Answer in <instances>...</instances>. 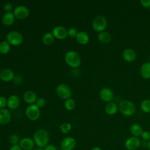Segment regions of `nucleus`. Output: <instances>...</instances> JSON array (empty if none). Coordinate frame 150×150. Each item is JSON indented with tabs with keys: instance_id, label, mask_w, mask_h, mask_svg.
Returning <instances> with one entry per match:
<instances>
[{
	"instance_id": "3",
	"label": "nucleus",
	"mask_w": 150,
	"mask_h": 150,
	"mask_svg": "<svg viewBox=\"0 0 150 150\" xmlns=\"http://www.w3.org/2000/svg\"><path fill=\"white\" fill-rule=\"evenodd\" d=\"M64 60L67 64L72 68H77L81 64L80 57L75 51L67 52L65 54Z\"/></svg>"
},
{
	"instance_id": "34",
	"label": "nucleus",
	"mask_w": 150,
	"mask_h": 150,
	"mask_svg": "<svg viewBox=\"0 0 150 150\" xmlns=\"http://www.w3.org/2000/svg\"><path fill=\"white\" fill-rule=\"evenodd\" d=\"M7 105V99L4 96H0V109L5 108Z\"/></svg>"
},
{
	"instance_id": "42",
	"label": "nucleus",
	"mask_w": 150,
	"mask_h": 150,
	"mask_svg": "<svg viewBox=\"0 0 150 150\" xmlns=\"http://www.w3.org/2000/svg\"><path fill=\"white\" fill-rule=\"evenodd\" d=\"M36 150H44V148H37Z\"/></svg>"
},
{
	"instance_id": "29",
	"label": "nucleus",
	"mask_w": 150,
	"mask_h": 150,
	"mask_svg": "<svg viewBox=\"0 0 150 150\" xmlns=\"http://www.w3.org/2000/svg\"><path fill=\"white\" fill-rule=\"evenodd\" d=\"M72 125L69 122H64L60 126V129L61 132L64 134H68L71 129Z\"/></svg>"
},
{
	"instance_id": "38",
	"label": "nucleus",
	"mask_w": 150,
	"mask_h": 150,
	"mask_svg": "<svg viewBox=\"0 0 150 150\" xmlns=\"http://www.w3.org/2000/svg\"><path fill=\"white\" fill-rule=\"evenodd\" d=\"M9 150H23L21 146L19 145V144L18 145H12Z\"/></svg>"
},
{
	"instance_id": "7",
	"label": "nucleus",
	"mask_w": 150,
	"mask_h": 150,
	"mask_svg": "<svg viewBox=\"0 0 150 150\" xmlns=\"http://www.w3.org/2000/svg\"><path fill=\"white\" fill-rule=\"evenodd\" d=\"M25 114L28 118L32 121L38 120L40 116V108L36 104H30L25 110Z\"/></svg>"
},
{
	"instance_id": "21",
	"label": "nucleus",
	"mask_w": 150,
	"mask_h": 150,
	"mask_svg": "<svg viewBox=\"0 0 150 150\" xmlns=\"http://www.w3.org/2000/svg\"><path fill=\"white\" fill-rule=\"evenodd\" d=\"M77 42L82 45H86L89 42V36L84 31L78 32V33L76 37Z\"/></svg>"
},
{
	"instance_id": "6",
	"label": "nucleus",
	"mask_w": 150,
	"mask_h": 150,
	"mask_svg": "<svg viewBox=\"0 0 150 150\" xmlns=\"http://www.w3.org/2000/svg\"><path fill=\"white\" fill-rule=\"evenodd\" d=\"M56 94L60 98L63 100H67L70 98L72 91L67 84L62 83L58 85L56 88Z\"/></svg>"
},
{
	"instance_id": "17",
	"label": "nucleus",
	"mask_w": 150,
	"mask_h": 150,
	"mask_svg": "<svg viewBox=\"0 0 150 150\" xmlns=\"http://www.w3.org/2000/svg\"><path fill=\"white\" fill-rule=\"evenodd\" d=\"M20 98L16 95H11L7 99V106L11 110H16L19 105Z\"/></svg>"
},
{
	"instance_id": "31",
	"label": "nucleus",
	"mask_w": 150,
	"mask_h": 150,
	"mask_svg": "<svg viewBox=\"0 0 150 150\" xmlns=\"http://www.w3.org/2000/svg\"><path fill=\"white\" fill-rule=\"evenodd\" d=\"M67 33L68 36L70 38H76L78 33V32L76 28H70L69 29V30H67Z\"/></svg>"
},
{
	"instance_id": "30",
	"label": "nucleus",
	"mask_w": 150,
	"mask_h": 150,
	"mask_svg": "<svg viewBox=\"0 0 150 150\" xmlns=\"http://www.w3.org/2000/svg\"><path fill=\"white\" fill-rule=\"evenodd\" d=\"M19 137L16 134H12L9 137V142L11 144V146L19 144Z\"/></svg>"
},
{
	"instance_id": "13",
	"label": "nucleus",
	"mask_w": 150,
	"mask_h": 150,
	"mask_svg": "<svg viewBox=\"0 0 150 150\" xmlns=\"http://www.w3.org/2000/svg\"><path fill=\"white\" fill-rule=\"evenodd\" d=\"M33 139L30 137H23L20 139L19 145L23 150H32L35 146Z\"/></svg>"
},
{
	"instance_id": "14",
	"label": "nucleus",
	"mask_w": 150,
	"mask_h": 150,
	"mask_svg": "<svg viewBox=\"0 0 150 150\" xmlns=\"http://www.w3.org/2000/svg\"><path fill=\"white\" fill-rule=\"evenodd\" d=\"M15 78L13 71L9 69H4L0 71V79L5 82H9Z\"/></svg>"
},
{
	"instance_id": "18",
	"label": "nucleus",
	"mask_w": 150,
	"mask_h": 150,
	"mask_svg": "<svg viewBox=\"0 0 150 150\" xmlns=\"http://www.w3.org/2000/svg\"><path fill=\"white\" fill-rule=\"evenodd\" d=\"M24 101L28 104H33L36 103L38 98L36 93L32 91H26L23 96Z\"/></svg>"
},
{
	"instance_id": "1",
	"label": "nucleus",
	"mask_w": 150,
	"mask_h": 150,
	"mask_svg": "<svg viewBox=\"0 0 150 150\" xmlns=\"http://www.w3.org/2000/svg\"><path fill=\"white\" fill-rule=\"evenodd\" d=\"M33 139L37 146L43 148L49 144V134L46 129H39L35 132Z\"/></svg>"
},
{
	"instance_id": "39",
	"label": "nucleus",
	"mask_w": 150,
	"mask_h": 150,
	"mask_svg": "<svg viewBox=\"0 0 150 150\" xmlns=\"http://www.w3.org/2000/svg\"><path fill=\"white\" fill-rule=\"evenodd\" d=\"M15 83L17 84H19L22 82V78L19 76H17L16 77H15L14 78Z\"/></svg>"
},
{
	"instance_id": "12",
	"label": "nucleus",
	"mask_w": 150,
	"mask_h": 150,
	"mask_svg": "<svg viewBox=\"0 0 150 150\" xmlns=\"http://www.w3.org/2000/svg\"><path fill=\"white\" fill-rule=\"evenodd\" d=\"M99 96L101 100L107 103L111 102L114 98V94L112 91L108 87H104L100 91Z\"/></svg>"
},
{
	"instance_id": "41",
	"label": "nucleus",
	"mask_w": 150,
	"mask_h": 150,
	"mask_svg": "<svg viewBox=\"0 0 150 150\" xmlns=\"http://www.w3.org/2000/svg\"><path fill=\"white\" fill-rule=\"evenodd\" d=\"M147 148L150 150V141H149L147 143Z\"/></svg>"
},
{
	"instance_id": "37",
	"label": "nucleus",
	"mask_w": 150,
	"mask_h": 150,
	"mask_svg": "<svg viewBox=\"0 0 150 150\" xmlns=\"http://www.w3.org/2000/svg\"><path fill=\"white\" fill-rule=\"evenodd\" d=\"M44 150H57V149L54 145L48 144L44 148Z\"/></svg>"
},
{
	"instance_id": "16",
	"label": "nucleus",
	"mask_w": 150,
	"mask_h": 150,
	"mask_svg": "<svg viewBox=\"0 0 150 150\" xmlns=\"http://www.w3.org/2000/svg\"><path fill=\"white\" fill-rule=\"evenodd\" d=\"M122 57L127 62H133L137 58L136 52L132 48H127L122 52Z\"/></svg>"
},
{
	"instance_id": "20",
	"label": "nucleus",
	"mask_w": 150,
	"mask_h": 150,
	"mask_svg": "<svg viewBox=\"0 0 150 150\" xmlns=\"http://www.w3.org/2000/svg\"><path fill=\"white\" fill-rule=\"evenodd\" d=\"M141 76L145 79H150V62L143 63L140 68Z\"/></svg>"
},
{
	"instance_id": "33",
	"label": "nucleus",
	"mask_w": 150,
	"mask_h": 150,
	"mask_svg": "<svg viewBox=\"0 0 150 150\" xmlns=\"http://www.w3.org/2000/svg\"><path fill=\"white\" fill-rule=\"evenodd\" d=\"M141 137L144 141H150V132L148 131H144Z\"/></svg>"
},
{
	"instance_id": "19",
	"label": "nucleus",
	"mask_w": 150,
	"mask_h": 150,
	"mask_svg": "<svg viewBox=\"0 0 150 150\" xmlns=\"http://www.w3.org/2000/svg\"><path fill=\"white\" fill-rule=\"evenodd\" d=\"M15 16L13 12H6L5 13L2 18L3 23L6 26L12 25L15 22Z\"/></svg>"
},
{
	"instance_id": "2",
	"label": "nucleus",
	"mask_w": 150,
	"mask_h": 150,
	"mask_svg": "<svg viewBox=\"0 0 150 150\" xmlns=\"http://www.w3.org/2000/svg\"><path fill=\"white\" fill-rule=\"evenodd\" d=\"M118 109L122 114L129 117L135 113L136 108L132 101L128 100H122L119 103Z\"/></svg>"
},
{
	"instance_id": "22",
	"label": "nucleus",
	"mask_w": 150,
	"mask_h": 150,
	"mask_svg": "<svg viewBox=\"0 0 150 150\" xmlns=\"http://www.w3.org/2000/svg\"><path fill=\"white\" fill-rule=\"evenodd\" d=\"M129 131L131 134L132 135V136L138 137V138L141 136L144 131L142 127L139 124H136V123L132 124L130 126Z\"/></svg>"
},
{
	"instance_id": "40",
	"label": "nucleus",
	"mask_w": 150,
	"mask_h": 150,
	"mask_svg": "<svg viewBox=\"0 0 150 150\" xmlns=\"http://www.w3.org/2000/svg\"><path fill=\"white\" fill-rule=\"evenodd\" d=\"M91 150H102V149L101 148L98 146H94L91 149Z\"/></svg>"
},
{
	"instance_id": "8",
	"label": "nucleus",
	"mask_w": 150,
	"mask_h": 150,
	"mask_svg": "<svg viewBox=\"0 0 150 150\" xmlns=\"http://www.w3.org/2000/svg\"><path fill=\"white\" fill-rule=\"evenodd\" d=\"M141 144L140 139L134 136L128 138L124 143L125 147L127 150H137L140 147Z\"/></svg>"
},
{
	"instance_id": "32",
	"label": "nucleus",
	"mask_w": 150,
	"mask_h": 150,
	"mask_svg": "<svg viewBox=\"0 0 150 150\" xmlns=\"http://www.w3.org/2000/svg\"><path fill=\"white\" fill-rule=\"evenodd\" d=\"M45 104H46V101L43 97L38 98L36 101V104L39 108L43 107L45 105Z\"/></svg>"
},
{
	"instance_id": "15",
	"label": "nucleus",
	"mask_w": 150,
	"mask_h": 150,
	"mask_svg": "<svg viewBox=\"0 0 150 150\" xmlns=\"http://www.w3.org/2000/svg\"><path fill=\"white\" fill-rule=\"evenodd\" d=\"M11 113L8 109H0V124L6 125L8 124L11 121Z\"/></svg>"
},
{
	"instance_id": "23",
	"label": "nucleus",
	"mask_w": 150,
	"mask_h": 150,
	"mask_svg": "<svg viewBox=\"0 0 150 150\" xmlns=\"http://www.w3.org/2000/svg\"><path fill=\"white\" fill-rule=\"evenodd\" d=\"M118 110V106L114 102L111 101L108 103L105 107V112L110 115H113L115 114Z\"/></svg>"
},
{
	"instance_id": "24",
	"label": "nucleus",
	"mask_w": 150,
	"mask_h": 150,
	"mask_svg": "<svg viewBox=\"0 0 150 150\" xmlns=\"http://www.w3.org/2000/svg\"><path fill=\"white\" fill-rule=\"evenodd\" d=\"M98 40L102 43L107 44L111 42V36L109 32L103 31L100 32L97 35Z\"/></svg>"
},
{
	"instance_id": "28",
	"label": "nucleus",
	"mask_w": 150,
	"mask_h": 150,
	"mask_svg": "<svg viewBox=\"0 0 150 150\" xmlns=\"http://www.w3.org/2000/svg\"><path fill=\"white\" fill-rule=\"evenodd\" d=\"M75 105L76 103L74 100L71 98H69L66 100L64 102V107L68 111L73 110L75 108Z\"/></svg>"
},
{
	"instance_id": "10",
	"label": "nucleus",
	"mask_w": 150,
	"mask_h": 150,
	"mask_svg": "<svg viewBox=\"0 0 150 150\" xmlns=\"http://www.w3.org/2000/svg\"><path fill=\"white\" fill-rule=\"evenodd\" d=\"M54 38H56L59 40H63L66 39L67 36V30L66 28L62 26H55L52 32Z\"/></svg>"
},
{
	"instance_id": "4",
	"label": "nucleus",
	"mask_w": 150,
	"mask_h": 150,
	"mask_svg": "<svg viewBox=\"0 0 150 150\" xmlns=\"http://www.w3.org/2000/svg\"><path fill=\"white\" fill-rule=\"evenodd\" d=\"M6 41L12 46H19L23 42L22 34L16 30L9 32L6 36Z\"/></svg>"
},
{
	"instance_id": "9",
	"label": "nucleus",
	"mask_w": 150,
	"mask_h": 150,
	"mask_svg": "<svg viewBox=\"0 0 150 150\" xmlns=\"http://www.w3.org/2000/svg\"><path fill=\"white\" fill-rule=\"evenodd\" d=\"M13 13L16 18L22 20L26 19L29 16V10L25 6L19 5L14 9Z\"/></svg>"
},
{
	"instance_id": "25",
	"label": "nucleus",
	"mask_w": 150,
	"mask_h": 150,
	"mask_svg": "<svg viewBox=\"0 0 150 150\" xmlns=\"http://www.w3.org/2000/svg\"><path fill=\"white\" fill-rule=\"evenodd\" d=\"M54 40V38L53 34L50 32H46L42 37V42L44 45L49 46L51 45Z\"/></svg>"
},
{
	"instance_id": "5",
	"label": "nucleus",
	"mask_w": 150,
	"mask_h": 150,
	"mask_svg": "<svg viewBox=\"0 0 150 150\" xmlns=\"http://www.w3.org/2000/svg\"><path fill=\"white\" fill-rule=\"evenodd\" d=\"M107 26V21L106 18L102 16L98 15L96 16L92 23V27L93 29L98 32L104 31Z\"/></svg>"
},
{
	"instance_id": "11",
	"label": "nucleus",
	"mask_w": 150,
	"mask_h": 150,
	"mask_svg": "<svg viewBox=\"0 0 150 150\" xmlns=\"http://www.w3.org/2000/svg\"><path fill=\"white\" fill-rule=\"evenodd\" d=\"M76 145V141L71 137L64 138L60 143V148L62 150H73Z\"/></svg>"
},
{
	"instance_id": "26",
	"label": "nucleus",
	"mask_w": 150,
	"mask_h": 150,
	"mask_svg": "<svg viewBox=\"0 0 150 150\" xmlns=\"http://www.w3.org/2000/svg\"><path fill=\"white\" fill-rule=\"evenodd\" d=\"M11 49V45L6 40H3L0 43V53L6 54L9 53Z\"/></svg>"
},
{
	"instance_id": "27",
	"label": "nucleus",
	"mask_w": 150,
	"mask_h": 150,
	"mask_svg": "<svg viewBox=\"0 0 150 150\" xmlns=\"http://www.w3.org/2000/svg\"><path fill=\"white\" fill-rule=\"evenodd\" d=\"M140 108L144 112L149 113L150 112V100L149 99L144 100L141 103Z\"/></svg>"
},
{
	"instance_id": "36",
	"label": "nucleus",
	"mask_w": 150,
	"mask_h": 150,
	"mask_svg": "<svg viewBox=\"0 0 150 150\" xmlns=\"http://www.w3.org/2000/svg\"><path fill=\"white\" fill-rule=\"evenodd\" d=\"M140 3L141 5L145 8L150 7V0H141Z\"/></svg>"
},
{
	"instance_id": "43",
	"label": "nucleus",
	"mask_w": 150,
	"mask_h": 150,
	"mask_svg": "<svg viewBox=\"0 0 150 150\" xmlns=\"http://www.w3.org/2000/svg\"><path fill=\"white\" fill-rule=\"evenodd\" d=\"M149 62H150V56H149Z\"/></svg>"
},
{
	"instance_id": "35",
	"label": "nucleus",
	"mask_w": 150,
	"mask_h": 150,
	"mask_svg": "<svg viewBox=\"0 0 150 150\" xmlns=\"http://www.w3.org/2000/svg\"><path fill=\"white\" fill-rule=\"evenodd\" d=\"M4 9L6 12H11L12 9V5L11 3H6L4 5Z\"/></svg>"
}]
</instances>
